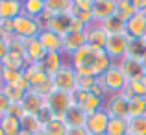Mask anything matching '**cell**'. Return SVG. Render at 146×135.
Wrapping results in <instances>:
<instances>
[{
  "mask_svg": "<svg viewBox=\"0 0 146 135\" xmlns=\"http://www.w3.org/2000/svg\"><path fill=\"white\" fill-rule=\"evenodd\" d=\"M22 13L41 19L44 15V0H22Z\"/></svg>",
  "mask_w": 146,
  "mask_h": 135,
  "instance_id": "4316f807",
  "label": "cell"
},
{
  "mask_svg": "<svg viewBox=\"0 0 146 135\" xmlns=\"http://www.w3.org/2000/svg\"><path fill=\"white\" fill-rule=\"evenodd\" d=\"M63 56H65L63 52H46V54H44V57L37 65L41 67V70H43L48 78H52V76H56L57 70L67 63V61L63 59Z\"/></svg>",
  "mask_w": 146,
  "mask_h": 135,
  "instance_id": "9a60e30c",
  "label": "cell"
},
{
  "mask_svg": "<svg viewBox=\"0 0 146 135\" xmlns=\"http://www.w3.org/2000/svg\"><path fill=\"white\" fill-rule=\"evenodd\" d=\"M102 52H104L102 48H96V46H91V45H83L82 48L76 50V52L68 57V59H70L68 63L74 68H91V70H93L94 63H96V59L100 57ZM93 74H94V70H93ZM94 78H96V76H94Z\"/></svg>",
  "mask_w": 146,
  "mask_h": 135,
  "instance_id": "8992f818",
  "label": "cell"
},
{
  "mask_svg": "<svg viewBox=\"0 0 146 135\" xmlns=\"http://www.w3.org/2000/svg\"><path fill=\"white\" fill-rule=\"evenodd\" d=\"M133 6V9L135 11H143V13H146V0H129Z\"/></svg>",
  "mask_w": 146,
  "mask_h": 135,
  "instance_id": "ab89813d",
  "label": "cell"
},
{
  "mask_svg": "<svg viewBox=\"0 0 146 135\" xmlns=\"http://www.w3.org/2000/svg\"><path fill=\"white\" fill-rule=\"evenodd\" d=\"M115 15L126 22L131 15H135V9H133V6H131L129 0H117V13Z\"/></svg>",
  "mask_w": 146,
  "mask_h": 135,
  "instance_id": "836d02e7",
  "label": "cell"
},
{
  "mask_svg": "<svg viewBox=\"0 0 146 135\" xmlns=\"http://www.w3.org/2000/svg\"><path fill=\"white\" fill-rule=\"evenodd\" d=\"M67 135H89L85 128H68V133Z\"/></svg>",
  "mask_w": 146,
  "mask_h": 135,
  "instance_id": "60d3db41",
  "label": "cell"
},
{
  "mask_svg": "<svg viewBox=\"0 0 146 135\" xmlns=\"http://www.w3.org/2000/svg\"><path fill=\"white\" fill-rule=\"evenodd\" d=\"M122 72L126 74L128 82H133V80H143L146 76V67H144V61L143 56H137V54H128L126 57H122L118 61Z\"/></svg>",
  "mask_w": 146,
  "mask_h": 135,
  "instance_id": "ba28073f",
  "label": "cell"
},
{
  "mask_svg": "<svg viewBox=\"0 0 146 135\" xmlns=\"http://www.w3.org/2000/svg\"><path fill=\"white\" fill-rule=\"evenodd\" d=\"M2 91L6 92V96L11 100V104H21L22 98H24L26 91L19 89L17 85H2Z\"/></svg>",
  "mask_w": 146,
  "mask_h": 135,
  "instance_id": "d590c367",
  "label": "cell"
},
{
  "mask_svg": "<svg viewBox=\"0 0 146 135\" xmlns=\"http://www.w3.org/2000/svg\"><path fill=\"white\" fill-rule=\"evenodd\" d=\"M126 33L133 41H143L146 35V13L135 11V15H131L126 21Z\"/></svg>",
  "mask_w": 146,
  "mask_h": 135,
  "instance_id": "5bb4252c",
  "label": "cell"
},
{
  "mask_svg": "<svg viewBox=\"0 0 146 135\" xmlns=\"http://www.w3.org/2000/svg\"><path fill=\"white\" fill-rule=\"evenodd\" d=\"M22 15V0H0V22H11Z\"/></svg>",
  "mask_w": 146,
  "mask_h": 135,
  "instance_id": "44dd1931",
  "label": "cell"
},
{
  "mask_svg": "<svg viewBox=\"0 0 146 135\" xmlns=\"http://www.w3.org/2000/svg\"><path fill=\"white\" fill-rule=\"evenodd\" d=\"M98 83L102 85V89L106 91V94H120L128 87V78L122 72L120 65L113 63L102 76L98 78Z\"/></svg>",
  "mask_w": 146,
  "mask_h": 135,
  "instance_id": "7a4b0ae2",
  "label": "cell"
},
{
  "mask_svg": "<svg viewBox=\"0 0 146 135\" xmlns=\"http://www.w3.org/2000/svg\"><path fill=\"white\" fill-rule=\"evenodd\" d=\"M21 107H22V113L24 115H35V117H39V115L46 109L44 94H41V92H37L33 89L26 91L24 98H22V102H21Z\"/></svg>",
  "mask_w": 146,
  "mask_h": 135,
  "instance_id": "8fae6325",
  "label": "cell"
},
{
  "mask_svg": "<svg viewBox=\"0 0 146 135\" xmlns=\"http://www.w3.org/2000/svg\"><path fill=\"white\" fill-rule=\"evenodd\" d=\"M0 120H2V115H0Z\"/></svg>",
  "mask_w": 146,
  "mask_h": 135,
  "instance_id": "f6af8a7d",
  "label": "cell"
},
{
  "mask_svg": "<svg viewBox=\"0 0 146 135\" xmlns=\"http://www.w3.org/2000/svg\"><path fill=\"white\" fill-rule=\"evenodd\" d=\"M22 72H24L26 82L30 83V89L41 92V94H44V96H46L48 92L54 89V87H52V78H48V76L41 70V67L37 63L26 65Z\"/></svg>",
  "mask_w": 146,
  "mask_h": 135,
  "instance_id": "5b68a950",
  "label": "cell"
},
{
  "mask_svg": "<svg viewBox=\"0 0 146 135\" xmlns=\"http://www.w3.org/2000/svg\"><path fill=\"white\" fill-rule=\"evenodd\" d=\"M141 43H143V46H144V50H146V35H144V39L141 41Z\"/></svg>",
  "mask_w": 146,
  "mask_h": 135,
  "instance_id": "7bdbcfd3",
  "label": "cell"
},
{
  "mask_svg": "<svg viewBox=\"0 0 146 135\" xmlns=\"http://www.w3.org/2000/svg\"><path fill=\"white\" fill-rule=\"evenodd\" d=\"M102 24H104V28H106L109 33H120V32H126V22L122 21V19H118L117 15H113V17L107 19V21H104Z\"/></svg>",
  "mask_w": 146,
  "mask_h": 135,
  "instance_id": "e575fe53",
  "label": "cell"
},
{
  "mask_svg": "<svg viewBox=\"0 0 146 135\" xmlns=\"http://www.w3.org/2000/svg\"><path fill=\"white\" fill-rule=\"evenodd\" d=\"M21 124H22V130H28V132H32V133H39L41 130H43V122H41V118L35 117V115H22Z\"/></svg>",
  "mask_w": 146,
  "mask_h": 135,
  "instance_id": "1f68e13d",
  "label": "cell"
},
{
  "mask_svg": "<svg viewBox=\"0 0 146 135\" xmlns=\"http://www.w3.org/2000/svg\"><path fill=\"white\" fill-rule=\"evenodd\" d=\"M93 17L96 22H104L117 13V0H94L93 4Z\"/></svg>",
  "mask_w": 146,
  "mask_h": 135,
  "instance_id": "ffe728a7",
  "label": "cell"
},
{
  "mask_svg": "<svg viewBox=\"0 0 146 135\" xmlns=\"http://www.w3.org/2000/svg\"><path fill=\"white\" fill-rule=\"evenodd\" d=\"M126 135H131V133H126Z\"/></svg>",
  "mask_w": 146,
  "mask_h": 135,
  "instance_id": "bcb514c9",
  "label": "cell"
},
{
  "mask_svg": "<svg viewBox=\"0 0 146 135\" xmlns=\"http://www.w3.org/2000/svg\"><path fill=\"white\" fill-rule=\"evenodd\" d=\"M146 115V98H139V96H131L128 104V118L133 117H143Z\"/></svg>",
  "mask_w": 146,
  "mask_h": 135,
  "instance_id": "f1b7e54d",
  "label": "cell"
},
{
  "mask_svg": "<svg viewBox=\"0 0 146 135\" xmlns=\"http://www.w3.org/2000/svg\"><path fill=\"white\" fill-rule=\"evenodd\" d=\"M128 133V118H109L106 135H126Z\"/></svg>",
  "mask_w": 146,
  "mask_h": 135,
  "instance_id": "f546056e",
  "label": "cell"
},
{
  "mask_svg": "<svg viewBox=\"0 0 146 135\" xmlns=\"http://www.w3.org/2000/svg\"><path fill=\"white\" fill-rule=\"evenodd\" d=\"M21 52H22V56H24V59H26L28 65L30 63H39V61L44 57V54H46L37 37L21 39Z\"/></svg>",
  "mask_w": 146,
  "mask_h": 135,
  "instance_id": "4fadbf2b",
  "label": "cell"
},
{
  "mask_svg": "<svg viewBox=\"0 0 146 135\" xmlns=\"http://www.w3.org/2000/svg\"><path fill=\"white\" fill-rule=\"evenodd\" d=\"M26 65H28V63H26L22 52H21V50H17V48H11L9 54H7V56L0 61V67L13 68V70H24Z\"/></svg>",
  "mask_w": 146,
  "mask_h": 135,
  "instance_id": "603a6c76",
  "label": "cell"
},
{
  "mask_svg": "<svg viewBox=\"0 0 146 135\" xmlns=\"http://www.w3.org/2000/svg\"><path fill=\"white\" fill-rule=\"evenodd\" d=\"M9 30H11V37H17V39H32V37L39 35L43 26H41L39 19H33L30 15L22 13L9 22Z\"/></svg>",
  "mask_w": 146,
  "mask_h": 135,
  "instance_id": "3957f363",
  "label": "cell"
},
{
  "mask_svg": "<svg viewBox=\"0 0 146 135\" xmlns=\"http://www.w3.org/2000/svg\"><path fill=\"white\" fill-rule=\"evenodd\" d=\"M109 115L107 111L104 109H98L94 113L87 115V122H85V130L89 135H106V130H107V124H109Z\"/></svg>",
  "mask_w": 146,
  "mask_h": 135,
  "instance_id": "7c38bea8",
  "label": "cell"
},
{
  "mask_svg": "<svg viewBox=\"0 0 146 135\" xmlns=\"http://www.w3.org/2000/svg\"><path fill=\"white\" fill-rule=\"evenodd\" d=\"M0 89H2V80H0Z\"/></svg>",
  "mask_w": 146,
  "mask_h": 135,
  "instance_id": "ee69618b",
  "label": "cell"
},
{
  "mask_svg": "<svg viewBox=\"0 0 146 135\" xmlns=\"http://www.w3.org/2000/svg\"><path fill=\"white\" fill-rule=\"evenodd\" d=\"M74 2L72 0H46L44 2V19L56 17V15H72Z\"/></svg>",
  "mask_w": 146,
  "mask_h": 135,
  "instance_id": "ac0fdd59",
  "label": "cell"
},
{
  "mask_svg": "<svg viewBox=\"0 0 146 135\" xmlns=\"http://www.w3.org/2000/svg\"><path fill=\"white\" fill-rule=\"evenodd\" d=\"M128 104H129V98L124 92H120V94H109L104 100V109L107 111L109 117L128 118Z\"/></svg>",
  "mask_w": 146,
  "mask_h": 135,
  "instance_id": "9c48e42d",
  "label": "cell"
},
{
  "mask_svg": "<svg viewBox=\"0 0 146 135\" xmlns=\"http://www.w3.org/2000/svg\"><path fill=\"white\" fill-rule=\"evenodd\" d=\"M44 104H46V111L52 115V118L65 120V113L68 111V107L74 106V92L52 89L44 96Z\"/></svg>",
  "mask_w": 146,
  "mask_h": 135,
  "instance_id": "6da1fadb",
  "label": "cell"
},
{
  "mask_svg": "<svg viewBox=\"0 0 146 135\" xmlns=\"http://www.w3.org/2000/svg\"><path fill=\"white\" fill-rule=\"evenodd\" d=\"M39 43L43 45L44 52H63V41H61V35L48 28H43L37 35Z\"/></svg>",
  "mask_w": 146,
  "mask_h": 135,
  "instance_id": "d6986e66",
  "label": "cell"
},
{
  "mask_svg": "<svg viewBox=\"0 0 146 135\" xmlns=\"http://www.w3.org/2000/svg\"><path fill=\"white\" fill-rule=\"evenodd\" d=\"M52 87L65 92H76L78 91V74L70 63H65L57 70L56 76H52Z\"/></svg>",
  "mask_w": 146,
  "mask_h": 135,
  "instance_id": "52a82bcc",
  "label": "cell"
},
{
  "mask_svg": "<svg viewBox=\"0 0 146 135\" xmlns=\"http://www.w3.org/2000/svg\"><path fill=\"white\" fill-rule=\"evenodd\" d=\"M68 133V126L65 120L61 118H52V120L44 122L43 130H41L37 135H67Z\"/></svg>",
  "mask_w": 146,
  "mask_h": 135,
  "instance_id": "d4e9b609",
  "label": "cell"
},
{
  "mask_svg": "<svg viewBox=\"0 0 146 135\" xmlns=\"http://www.w3.org/2000/svg\"><path fill=\"white\" fill-rule=\"evenodd\" d=\"M17 135H37V133H32V132H28V130H21Z\"/></svg>",
  "mask_w": 146,
  "mask_h": 135,
  "instance_id": "b9f144b4",
  "label": "cell"
},
{
  "mask_svg": "<svg viewBox=\"0 0 146 135\" xmlns=\"http://www.w3.org/2000/svg\"><path fill=\"white\" fill-rule=\"evenodd\" d=\"M104 100L106 98H102V96L94 94V92H91V91H76L74 92V106H78L80 109H83L87 115L102 109Z\"/></svg>",
  "mask_w": 146,
  "mask_h": 135,
  "instance_id": "30bf717a",
  "label": "cell"
},
{
  "mask_svg": "<svg viewBox=\"0 0 146 135\" xmlns=\"http://www.w3.org/2000/svg\"><path fill=\"white\" fill-rule=\"evenodd\" d=\"M98 83V78H82L78 76V91H91Z\"/></svg>",
  "mask_w": 146,
  "mask_h": 135,
  "instance_id": "8d00e7d4",
  "label": "cell"
},
{
  "mask_svg": "<svg viewBox=\"0 0 146 135\" xmlns=\"http://www.w3.org/2000/svg\"><path fill=\"white\" fill-rule=\"evenodd\" d=\"M131 43H133V39H131V37H129L126 32L109 33V37H107V43H106V46H104V50H106V54L115 61V63H118L122 57H126V56L129 54Z\"/></svg>",
  "mask_w": 146,
  "mask_h": 135,
  "instance_id": "277c9868",
  "label": "cell"
},
{
  "mask_svg": "<svg viewBox=\"0 0 146 135\" xmlns=\"http://www.w3.org/2000/svg\"><path fill=\"white\" fill-rule=\"evenodd\" d=\"M0 128L4 130V133L6 135H17L19 132L22 130V124H21V117H17V115H4L2 120H0Z\"/></svg>",
  "mask_w": 146,
  "mask_h": 135,
  "instance_id": "484cf974",
  "label": "cell"
},
{
  "mask_svg": "<svg viewBox=\"0 0 146 135\" xmlns=\"http://www.w3.org/2000/svg\"><path fill=\"white\" fill-rule=\"evenodd\" d=\"M124 94L128 98L131 96H139V98H146V76L143 80H133V82H128V87H126Z\"/></svg>",
  "mask_w": 146,
  "mask_h": 135,
  "instance_id": "83f0119b",
  "label": "cell"
},
{
  "mask_svg": "<svg viewBox=\"0 0 146 135\" xmlns=\"http://www.w3.org/2000/svg\"><path fill=\"white\" fill-rule=\"evenodd\" d=\"M11 106H13L11 100L6 96V92L0 89V115H2V117H4V115H7V113H9V109H11Z\"/></svg>",
  "mask_w": 146,
  "mask_h": 135,
  "instance_id": "74e56055",
  "label": "cell"
},
{
  "mask_svg": "<svg viewBox=\"0 0 146 135\" xmlns=\"http://www.w3.org/2000/svg\"><path fill=\"white\" fill-rule=\"evenodd\" d=\"M70 19H72V15H56V17L46 19L43 28H48V30H52V32L59 33V35L63 37L65 33L70 30Z\"/></svg>",
  "mask_w": 146,
  "mask_h": 135,
  "instance_id": "7402d4cb",
  "label": "cell"
},
{
  "mask_svg": "<svg viewBox=\"0 0 146 135\" xmlns=\"http://www.w3.org/2000/svg\"><path fill=\"white\" fill-rule=\"evenodd\" d=\"M22 70H13V68H6L0 67V80L2 85H17V82L22 78Z\"/></svg>",
  "mask_w": 146,
  "mask_h": 135,
  "instance_id": "4dcf8cb0",
  "label": "cell"
},
{
  "mask_svg": "<svg viewBox=\"0 0 146 135\" xmlns=\"http://www.w3.org/2000/svg\"><path fill=\"white\" fill-rule=\"evenodd\" d=\"M72 2H74V9H80V11H91V9H93L94 0H72Z\"/></svg>",
  "mask_w": 146,
  "mask_h": 135,
  "instance_id": "f35d334b",
  "label": "cell"
},
{
  "mask_svg": "<svg viewBox=\"0 0 146 135\" xmlns=\"http://www.w3.org/2000/svg\"><path fill=\"white\" fill-rule=\"evenodd\" d=\"M85 35H87V45L104 50V46L107 43V37H109V32L104 28L102 22H93L91 26L85 28Z\"/></svg>",
  "mask_w": 146,
  "mask_h": 135,
  "instance_id": "2e32d148",
  "label": "cell"
},
{
  "mask_svg": "<svg viewBox=\"0 0 146 135\" xmlns=\"http://www.w3.org/2000/svg\"><path fill=\"white\" fill-rule=\"evenodd\" d=\"M65 122L68 128H85L87 122V113L83 109H80L78 106L68 107V111L65 113Z\"/></svg>",
  "mask_w": 146,
  "mask_h": 135,
  "instance_id": "cb8c5ba5",
  "label": "cell"
},
{
  "mask_svg": "<svg viewBox=\"0 0 146 135\" xmlns=\"http://www.w3.org/2000/svg\"><path fill=\"white\" fill-rule=\"evenodd\" d=\"M44 2H46V0H44Z\"/></svg>",
  "mask_w": 146,
  "mask_h": 135,
  "instance_id": "7dc6e473",
  "label": "cell"
},
{
  "mask_svg": "<svg viewBox=\"0 0 146 135\" xmlns=\"http://www.w3.org/2000/svg\"><path fill=\"white\" fill-rule=\"evenodd\" d=\"M61 41H63V54H67V56L70 57L76 50H80L83 45H87L85 30H83V32H67L61 37Z\"/></svg>",
  "mask_w": 146,
  "mask_h": 135,
  "instance_id": "e0dca14e",
  "label": "cell"
},
{
  "mask_svg": "<svg viewBox=\"0 0 146 135\" xmlns=\"http://www.w3.org/2000/svg\"><path fill=\"white\" fill-rule=\"evenodd\" d=\"M128 133H131V135H146V115L128 118Z\"/></svg>",
  "mask_w": 146,
  "mask_h": 135,
  "instance_id": "d6a6232c",
  "label": "cell"
}]
</instances>
